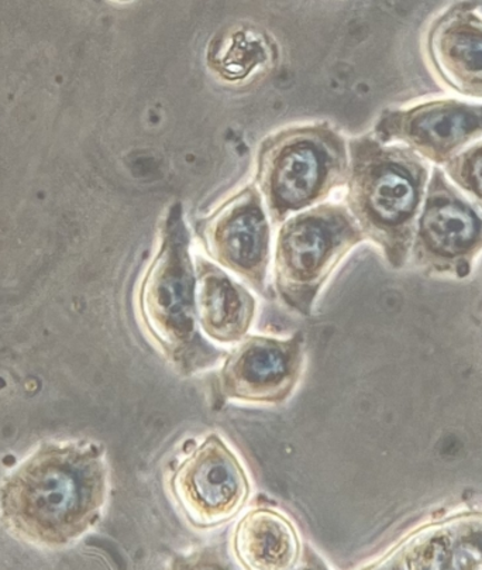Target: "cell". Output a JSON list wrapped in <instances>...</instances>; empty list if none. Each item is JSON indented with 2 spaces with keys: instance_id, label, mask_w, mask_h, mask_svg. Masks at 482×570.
<instances>
[{
  "instance_id": "obj_1",
  "label": "cell",
  "mask_w": 482,
  "mask_h": 570,
  "mask_svg": "<svg viewBox=\"0 0 482 570\" xmlns=\"http://www.w3.org/2000/svg\"><path fill=\"white\" fill-rule=\"evenodd\" d=\"M108 495L109 469L98 443L45 442L0 482V521L21 542L67 548L102 519Z\"/></svg>"
},
{
  "instance_id": "obj_2",
  "label": "cell",
  "mask_w": 482,
  "mask_h": 570,
  "mask_svg": "<svg viewBox=\"0 0 482 570\" xmlns=\"http://www.w3.org/2000/svg\"><path fill=\"white\" fill-rule=\"evenodd\" d=\"M431 171L425 158L399 142L374 135L348 142L344 204L392 267L410 256Z\"/></svg>"
},
{
  "instance_id": "obj_3",
  "label": "cell",
  "mask_w": 482,
  "mask_h": 570,
  "mask_svg": "<svg viewBox=\"0 0 482 570\" xmlns=\"http://www.w3.org/2000/svg\"><path fill=\"white\" fill-rule=\"evenodd\" d=\"M137 309L146 335L179 376L193 377L224 358L198 325L195 261L179 204L164 219L156 255L137 294Z\"/></svg>"
},
{
  "instance_id": "obj_4",
  "label": "cell",
  "mask_w": 482,
  "mask_h": 570,
  "mask_svg": "<svg viewBox=\"0 0 482 570\" xmlns=\"http://www.w3.org/2000/svg\"><path fill=\"white\" fill-rule=\"evenodd\" d=\"M348 147L328 125L294 126L259 147L256 187L273 225L326 203L346 187Z\"/></svg>"
},
{
  "instance_id": "obj_5",
  "label": "cell",
  "mask_w": 482,
  "mask_h": 570,
  "mask_svg": "<svg viewBox=\"0 0 482 570\" xmlns=\"http://www.w3.org/2000/svg\"><path fill=\"white\" fill-rule=\"evenodd\" d=\"M365 237L346 204L326 203L281 224L273 250L274 288L281 303L308 318L322 289Z\"/></svg>"
},
{
  "instance_id": "obj_6",
  "label": "cell",
  "mask_w": 482,
  "mask_h": 570,
  "mask_svg": "<svg viewBox=\"0 0 482 570\" xmlns=\"http://www.w3.org/2000/svg\"><path fill=\"white\" fill-rule=\"evenodd\" d=\"M168 490L194 530L210 531L240 514L250 499L252 482L235 451L212 432L175 464Z\"/></svg>"
},
{
  "instance_id": "obj_7",
  "label": "cell",
  "mask_w": 482,
  "mask_h": 570,
  "mask_svg": "<svg viewBox=\"0 0 482 570\" xmlns=\"http://www.w3.org/2000/svg\"><path fill=\"white\" fill-rule=\"evenodd\" d=\"M305 341L293 336L247 335L225 353L212 397L227 403L283 405L293 397L305 367Z\"/></svg>"
},
{
  "instance_id": "obj_8",
  "label": "cell",
  "mask_w": 482,
  "mask_h": 570,
  "mask_svg": "<svg viewBox=\"0 0 482 570\" xmlns=\"http://www.w3.org/2000/svg\"><path fill=\"white\" fill-rule=\"evenodd\" d=\"M256 184L232 195L198 225L212 262L230 272L258 294H266L272 263V226Z\"/></svg>"
},
{
  "instance_id": "obj_9",
  "label": "cell",
  "mask_w": 482,
  "mask_h": 570,
  "mask_svg": "<svg viewBox=\"0 0 482 570\" xmlns=\"http://www.w3.org/2000/svg\"><path fill=\"white\" fill-rule=\"evenodd\" d=\"M481 250V209L442 168L433 167L413 236V256L434 271L463 274Z\"/></svg>"
},
{
  "instance_id": "obj_10",
  "label": "cell",
  "mask_w": 482,
  "mask_h": 570,
  "mask_svg": "<svg viewBox=\"0 0 482 570\" xmlns=\"http://www.w3.org/2000/svg\"><path fill=\"white\" fill-rule=\"evenodd\" d=\"M380 141L410 147L425 160L444 166L482 137V105L434 99L384 110L374 134Z\"/></svg>"
},
{
  "instance_id": "obj_11",
  "label": "cell",
  "mask_w": 482,
  "mask_h": 570,
  "mask_svg": "<svg viewBox=\"0 0 482 570\" xmlns=\"http://www.w3.org/2000/svg\"><path fill=\"white\" fill-rule=\"evenodd\" d=\"M429 67L444 87L482 99V4L458 0L429 24L423 41Z\"/></svg>"
},
{
  "instance_id": "obj_12",
  "label": "cell",
  "mask_w": 482,
  "mask_h": 570,
  "mask_svg": "<svg viewBox=\"0 0 482 570\" xmlns=\"http://www.w3.org/2000/svg\"><path fill=\"white\" fill-rule=\"evenodd\" d=\"M196 316L200 331L219 345H236L248 335L257 315V301L219 264L195 257Z\"/></svg>"
},
{
  "instance_id": "obj_13",
  "label": "cell",
  "mask_w": 482,
  "mask_h": 570,
  "mask_svg": "<svg viewBox=\"0 0 482 570\" xmlns=\"http://www.w3.org/2000/svg\"><path fill=\"white\" fill-rule=\"evenodd\" d=\"M377 568L482 569V514L417 532L380 561Z\"/></svg>"
},
{
  "instance_id": "obj_14",
  "label": "cell",
  "mask_w": 482,
  "mask_h": 570,
  "mask_svg": "<svg viewBox=\"0 0 482 570\" xmlns=\"http://www.w3.org/2000/svg\"><path fill=\"white\" fill-rule=\"evenodd\" d=\"M301 538L287 515L269 507L248 510L232 534V552L247 570H287L298 564Z\"/></svg>"
},
{
  "instance_id": "obj_15",
  "label": "cell",
  "mask_w": 482,
  "mask_h": 570,
  "mask_svg": "<svg viewBox=\"0 0 482 570\" xmlns=\"http://www.w3.org/2000/svg\"><path fill=\"white\" fill-rule=\"evenodd\" d=\"M443 167L454 186L482 213V140L465 147Z\"/></svg>"
}]
</instances>
